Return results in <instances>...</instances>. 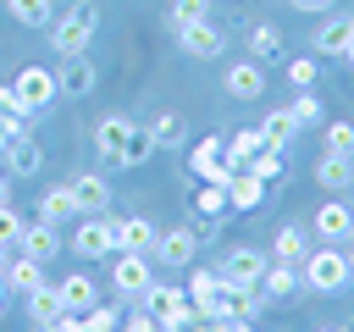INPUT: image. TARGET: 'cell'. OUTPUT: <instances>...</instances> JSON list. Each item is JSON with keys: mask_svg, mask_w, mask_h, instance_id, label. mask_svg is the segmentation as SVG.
<instances>
[{"mask_svg": "<svg viewBox=\"0 0 354 332\" xmlns=\"http://www.w3.org/2000/svg\"><path fill=\"white\" fill-rule=\"evenodd\" d=\"M6 260H11V243H0V271H6Z\"/></svg>", "mask_w": 354, "mask_h": 332, "instance_id": "f907efd6", "label": "cell"}, {"mask_svg": "<svg viewBox=\"0 0 354 332\" xmlns=\"http://www.w3.org/2000/svg\"><path fill=\"white\" fill-rule=\"evenodd\" d=\"M293 133H299V122H293V111H288V105H282V111H266V122H260L266 149H288V144H293Z\"/></svg>", "mask_w": 354, "mask_h": 332, "instance_id": "f546056e", "label": "cell"}, {"mask_svg": "<svg viewBox=\"0 0 354 332\" xmlns=\"http://www.w3.org/2000/svg\"><path fill=\"white\" fill-rule=\"evenodd\" d=\"M343 255H348V266H354V238H348V249H343Z\"/></svg>", "mask_w": 354, "mask_h": 332, "instance_id": "816d5d0a", "label": "cell"}, {"mask_svg": "<svg viewBox=\"0 0 354 332\" xmlns=\"http://www.w3.org/2000/svg\"><path fill=\"white\" fill-rule=\"evenodd\" d=\"M39 221H50V227H61V221H77L72 188H39Z\"/></svg>", "mask_w": 354, "mask_h": 332, "instance_id": "83f0119b", "label": "cell"}, {"mask_svg": "<svg viewBox=\"0 0 354 332\" xmlns=\"http://www.w3.org/2000/svg\"><path fill=\"white\" fill-rule=\"evenodd\" d=\"M149 138H155V149H177V144H188V122H183V111H160V116L149 122Z\"/></svg>", "mask_w": 354, "mask_h": 332, "instance_id": "f1b7e54d", "label": "cell"}, {"mask_svg": "<svg viewBox=\"0 0 354 332\" xmlns=\"http://www.w3.org/2000/svg\"><path fill=\"white\" fill-rule=\"evenodd\" d=\"M221 89H227V100H260V94H266V66H260L254 55H243V61H227V72H221Z\"/></svg>", "mask_w": 354, "mask_h": 332, "instance_id": "8992f818", "label": "cell"}, {"mask_svg": "<svg viewBox=\"0 0 354 332\" xmlns=\"http://www.w3.org/2000/svg\"><path fill=\"white\" fill-rule=\"evenodd\" d=\"M149 160H155V138H149V127H133V133H127V144H122V155H116L111 166L138 172V166H149Z\"/></svg>", "mask_w": 354, "mask_h": 332, "instance_id": "4316f807", "label": "cell"}, {"mask_svg": "<svg viewBox=\"0 0 354 332\" xmlns=\"http://www.w3.org/2000/svg\"><path fill=\"white\" fill-rule=\"evenodd\" d=\"M310 232H315L321 243H348V238H354V210H348L343 199H326V205L310 216Z\"/></svg>", "mask_w": 354, "mask_h": 332, "instance_id": "ba28073f", "label": "cell"}, {"mask_svg": "<svg viewBox=\"0 0 354 332\" xmlns=\"http://www.w3.org/2000/svg\"><path fill=\"white\" fill-rule=\"evenodd\" d=\"M155 221L149 216H122V221H111V238H116V255H149V243H155Z\"/></svg>", "mask_w": 354, "mask_h": 332, "instance_id": "5bb4252c", "label": "cell"}, {"mask_svg": "<svg viewBox=\"0 0 354 332\" xmlns=\"http://www.w3.org/2000/svg\"><path fill=\"white\" fill-rule=\"evenodd\" d=\"M111 277H116V293H122V299H138V293L155 282V277H149V255H116Z\"/></svg>", "mask_w": 354, "mask_h": 332, "instance_id": "ac0fdd59", "label": "cell"}, {"mask_svg": "<svg viewBox=\"0 0 354 332\" xmlns=\"http://www.w3.org/2000/svg\"><path fill=\"white\" fill-rule=\"evenodd\" d=\"M216 299H221V277H216V266H205V271H188V304L199 310V321H210Z\"/></svg>", "mask_w": 354, "mask_h": 332, "instance_id": "44dd1931", "label": "cell"}, {"mask_svg": "<svg viewBox=\"0 0 354 332\" xmlns=\"http://www.w3.org/2000/svg\"><path fill=\"white\" fill-rule=\"evenodd\" d=\"M293 11H315V17H326V11H337V0H293Z\"/></svg>", "mask_w": 354, "mask_h": 332, "instance_id": "bcb514c9", "label": "cell"}, {"mask_svg": "<svg viewBox=\"0 0 354 332\" xmlns=\"http://www.w3.org/2000/svg\"><path fill=\"white\" fill-rule=\"evenodd\" d=\"M227 332H254V326L249 321H227Z\"/></svg>", "mask_w": 354, "mask_h": 332, "instance_id": "681fc988", "label": "cell"}, {"mask_svg": "<svg viewBox=\"0 0 354 332\" xmlns=\"http://www.w3.org/2000/svg\"><path fill=\"white\" fill-rule=\"evenodd\" d=\"M149 255L166 266V271H183V266H194V255H199V227H166V232H155V243H149Z\"/></svg>", "mask_w": 354, "mask_h": 332, "instance_id": "277c9868", "label": "cell"}, {"mask_svg": "<svg viewBox=\"0 0 354 332\" xmlns=\"http://www.w3.org/2000/svg\"><path fill=\"white\" fill-rule=\"evenodd\" d=\"M194 210L199 216H227L232 205H227V183H205L199 194H194Z\"/></svg>", "mask_w": 354, "mask_h": 332, "instance_id": "8d00e7d4", "label": "cell"}, {"mask_svg": "<svg viewBox=\"0 0 354 332\" xmlns=\"http://www.w3.org/2000/svg\"><path fill=\"white\" fill-rule=\"evenodd\" d=\"M260 271H266V255H260V249H249V243L227 249V255H221V266H216V277H221V282H232V288H254V282H260Z\"/></svg>", "mask_w": 354, "mask_h": 332, "instance_id": "52a82bcc", "label": "cell"}, {"mask_svg": "<svg viewBox=\"0 0 354 332\" xmlns=\"http://www.w3.org/2000/svg\"><path fill=\"white\" fill-rule=\"evenodd\" d=\"M243 172H254L260 183H277V177H282V149H254V155L243 160Z\"/></svg>", "mask_w": 354, "mask_h": 332, "instance_id": "d590c367", "label": "cell"}, {"mask_svg": "<svg viewBox=\"0 0 354 332\" xmlns=\"http://www.w3.org/2000/svg\"><path fill=\"white\" fill-rule=\"evenodd\" d=\"M6 205H11V177L0 172V210H6Z\"/></svg>", "mask_w": 354, "mask_h": 332, "instance_id": "7dc6e473", "label": "cell"}, {"mask_svg": "<svg viewBox=\"0 0 354 332\" xmlns=\"http://www.w3.org/2000/svg\"><path fill=\"white\" fill-rule=\"evenodd\" d=\"M0 277H6V293H33V288L44 282V266H39V260H28V255H11Z\"/></svg>", "mask_w": 354, "mask_h": 332, "instance_id": "484cf974", "label": "cell"}, {"mask_svg": "<svg viewBox=\"0 0 354 332\" xmlns=\"http://www.w3.org/2000/svg\"><path fill=\"white\" fill-rule=\"evenodd\" d=\"M17 94H22L33 111H44V105L61 94V83H55V72H44V66H22V72H17Z\"/></svg>", "mask_w": 354, "mask_h": 332, "instance_id": "d6986e66", "label": "cell"}, {"mask_svg": "<svg viewBox=\"0 0 354 332\" xmlns=\"http://www.w3.org/2000/svg\"><path fill=\"white\" fill-rule=\"evenodd\" d=\"M177 50L183 55H194V61H216L221 55V28L205 17V22H188V28H177Z\"/></svg>", "mask_w": 354, "mask_h": 332, "instance_id": "30bf717a", "label": "cell"}, {"mask_svg": "<svg viewBox=\"0 0 354 332\" xmlns=\"http://www.w3.org/2000/svg\"><path fill=\"white\" fill-rule=\"evenodd\" d=\"M315 77H321V61L315 55H293L288 61V83L293 89H315Z\"/></svg>", "mask_w": 354, "mask_h": 332, "instance_id": "f35d334b", "label": "cell"}, {"mask_svg": "<svg viewBox=\"0 0 354 332\" xmlns=\"http://www.w3.org/2000/svg\"><path fill=\"white\" fill-rule=\"evenodd\" d=\"M22 227H28V221L6 205V210H0V243H17V238H22Z\"/></svg>", "mask_w": 354, "mask_h": 332, "instance_id": "ee69618b", "label": "cell"}, {"mask_svg": "<svg viewBox=\"0 0 354 332\" xmlns=\"http://www.w3.org/2000/svg\"><path fill=\"white\" fill-rule=\"evenodd\" d=\"M0 310H6V277H0Z\"/></svg>", "mask_w": 354, "mask_h": 332, "instance_id": "f5cc1de1", "label": "cell"}, {"mask_svg": "<svg viewBox=\"0 0 354 332\" xmlns=\"http://www.w3.org/2000/svg\"><path fill=\"white\" fill-rule=\"evenodd\" d=\"M22 299H28V315H33L39 326H44V321H55V315H66V310H61V293H55L50 282H39V288H33V293H22Z\"/></svg>", "mask_w": 354, "mask_h": 332, "instance_id": "1f68e13d", "label": "cell"}, {"mask_svg": "<svg viewBox=\"0 0 354 332\" xmlns=\"http://www.w3.org/2000/svg\"><path fill=\"white\" fill-rule=\"evenodd\" d=\"M310 255V227H299V221H288L277 238H271V260H288V266H299Z\"/></svg>", "mask_w": 354, "mask_h": 332, "instance_id": "d4e9b609", "label": "cell"}, {"mask_svg": "<svg viewBox=\"0 0 354 332\" xmlns=\"http://www.w3.org/2000/svg\"><path fill=\"white\" fill-rule=\"evenodd\" d=\"M77 326H83V332H116V326H122V310H116V304H94V310L77 315Z\"/></svg>", "mask_w": 354, "mask_h": 332, "instance_id": "74e56055", "label": "cell"}, {"mask_svg": "<svg viewBox=\"0 0 354 332\" xmlns=\"http://www.w3.org/2000/svg\"><path fill=\"white\" fill-rule=\"evenodd\" d=\"M326 149H348L354 155V122H332L326 127Z\"/></svg>", "mask_w": 354, "mask_h": 332, "instance_id": "b9f144b4", "label": "cell"}, {"mask_svg": "<svg viewBox=\"0 0 354 332\" xmlns=\"http://www.w3.org/2000/svg\"><path fill=\"white\" fill-rule=\"evenodd\" d=\"M243 39H249V55H254V61L282 55V33H277L271 22H249V33H243Z\"/></svg>", "mask_w": 354, "mask_h": 332, "instance_id": "4dcf8cb0", "label": "cell"}, {"mask_svg": "<svg viewBox=\"0 0 354 332\" xmlns=\"http://www.w3.org/2000/svg\"><path fill=\"white\" fill-rule=\"evenodd\" d=\"M188 166H194L205 183H227V177H232V160H227V144H221V138H199L194 155H188Z\"/></svg>", "mask_w": 354, "mask_h": 332, "instance_id": "9a60e30c", "label": "cell"}, {"mask_svg": "<svg viewBox=\"0 0 354 332\" xmlns=\"http://www.w3.org/2000/svg\"><path fill=\"white\" fill-rule=\"evenodd\" d=\"M0 155H6V172H11V177H39V172H44V144H39L33 133H17Z\"/></svg>", "mask_w": 354, "mask_h": 332, "instance_id": "7c38bea8", "label": "cell"}, {"mask_svg": "<svg viewBox=\"0 0 354 332\" xmlns=\"http://www.w3.org/2000/svg\"><path fill=\"white\" fill-rule=\"evenodd\" d=\"M55 83H61V94H66V100H88V94H94V83H100V72H94V61H88V55H61Z\"/></svg>", "mask_w": 354, "mask_h": 332, "instance_id": "8fae6325", "label": "cell"}, {"mask_svg": "<svg viewBox=\"0 0 354 332\" xmlns=\"http://www.w3.org/2000/svg\"><path fill=\"white\" fill-rule=\"evenodd\" d=\"M66 188H72V205H77V216H105V210H111V183H105L100 172H83V177H72Z\"/></svg>", "mask_w": 354, "mask_h": 332, "instance_id": "4fadbf2b", "label": "cell"}, {"mask_svg": "<svg viewBox=\"0 0 354 332\" xmlns=\"http://www.w3.org/2000/svg\"><path fill=\"white\" fill-rule=\"evenodd\" d=\"M0 116H28V122H33L39 111H33V105L17 94V83H0Z\"/></svg>", "mask_w": 354, "mask_h": 332, "instance_id": "60d3db41", "label": "cell"}, {"mask_svg": "<svg viewBox=\"0 0 354 332\" xmlns=\"http://www.w3.org/2000/svg\"><path fill=\"white\" fill-rule=\"evenodd\" d=\"M94 28H100V11H94L88 0L72 6L61 22H50V44H55V55H83L88 39H94Z\"/></svg>", "mask_w": 354, "mask_h": 332, "instance_id": "7a4b0ae2", "label": "cell"}, {"mask_svg": "<svg viewBox=\"0 0 354 332\" xmlns=\"http://www.w3.org/2000/svg\"><path fill=\"white\" fill-rule=\"evenodd\" d=\"M138 304H144L155 321H177V326L199 321V310L188 304V288H177V282H149V288L138 293Z\"/></svg>", "mask_w": 354, "mask_h": 332, "instance_id": "3957f363", "label": "cell"}, {"mask_svg": "<svg viewBox=\"0 0 354 332\" xmlns=\"http://www.w3.org/2000/svg\"><path fill=\"white\" fill-rule=\"evenodd\" d=\"M17 249H22L28 260H39V266H50V260L61 255V227H50V221H33V227H22V238H17Z\"/></svg>", "mask_w": 354, "mask_h": 332, "instance_id": "e0dca14e", "label": "cell"}, {"mask_svg": "<svg viewBox=\"0 0 354 332\" xmlns=\"http://www.w3.org/2000/svg\"><path fill=\"white\" fill-rule=\"evenodd\" d=\"M50 6H55V0H6V11H11L22 28H44V22H50Z\"/></svg>", "mask_w": 354, "mask_h": 332, "instance_id": "e575fe53", "label": "cell"}, {"mask_svg": "<svg viewBox=\"0 0 354 332\" xmlns=\"http://www.w3.org/2000/svg\"><path fill=\"white\" fill-rule=\"evenodd\" d=\"M299 277H304L310 293H343V288L354 282V266H348V255H343L337 243H321V249H310V255L299 260Z\"/></svg>", "mask_w": 354, "mask_h": 332, "instance_id": "6da1fadb", "label": "cell"}, {"mask_svg": "<svg viewBox=\"0 0 354 332\" xmlns=\"http://www.w3.org/2000/svg\"><path fill=\"white\" fill-rule=\"evenodd\" d=\"M77 260H105L116 255V238H111V216H77V232L66 238Z\"/></svg>", "mask_w": 354, "mask_h": 332, "instance_id": "5b68a950", "label": "cell"}, {"mask_svg": "<svg viewBox=\"0 0 354 332\" xmlns=\"http://www.w3.org/2000/svg\"><path fill=\"white\" fill-rule=\"evenodd\" d=\"M254 149H266V138H260V127H238L232 138H227V160H232V172L254 155Z\"/></svg>", "mask_w": 354, "mask_h": 332, "instance_id": "d6a6232c", "label": "cell"}, {"mask_svg": "<svg viewBox=\"0 0 354 332\" xmlns=\"http://www.w3.org/2000/svg\"><path fill=\"white\" fill-rule=\"evenodd\" d=\"M55 293H61V310H66V315H83V310H94V304H100V288H94V277H88V271L61 277V282H55Z\"/></svg>", "mask_w": 354, "mask_h": 332, "instance_id": "ffe728a7", "label": "cell"}, {"mask_svg": "<svg viewBox=\"0 0 354 332\" xmlns=\"http://www.w3.org/2000/svg\"><path fill=\"white\" fill-rule=\"evenodd\" d=\"M315 183H321L326 194L354 188V155H348V149H326V155L315 160Z\"/></svg>", "mask_w": 354, "mask_h": 332, "instance_id": "2e32d148", "label": "cell"}, {"mask_svg": "<svg viewBox=\"0 0 354 332\" xmlns=\"http://www.w3.org/2000/svg\"><path fill=\"white\" fill-rule=\"evenodd\" d=\"M116 332H160V321L149 315V310H133V315H122V326Z\"/></svg>", "mask_w": 354, "mask_h": 332, "instance_id": "7bdbcfd3", "label": "cell"}, {"mask_svg": "<svg viewBox=\"0 0 354 332\" xmlns=\"http://www.w3.org/2000/svg\"><path fill=\"white\" fill-rule=\"evenodd\" d=\"M260 299L266 304H288L293 293H304V277H299V266H288V260H271L266 271H260Z\"/></svg>", "mask_w": 354, "mask_h": 332, "instance_id": "9c48e42d", "label": "cell"}, {"mask_svg": "<svg viewBox=\"0 0 354 332\" xmlns=\"http://www.w3.org/2000/svg\"><path fill=\"white\" fill-rule=\"evenodd\" d=\"M260 199H266V183L238 166V172L227 177V205H232V210H260Z\"/></svg>", "mask_w": 354, "mask_h": 332, "instance_id": "7402d4cb", "label": "cell"}, {"mask_svg": "<svg viewBox=\"0 0 354 332\" xmlns=\"http://www.w3.org/2000/svg\"><path fill=\"white\" fill-rule=\"evenodd\" d=\"M321 332H348V326H321Z\"/></svg>", "mask_w": 354, "mask_h": 332, "instance_id": "db71d44e", "label": "cell"}, {"mask_svg": "<svg viewBox=\"0 0 354 332\" xmlns=\"http://www.w3.org/2000/svg\"><path fill=\"white\" fill-rule=\"evenodd\" d=\"M348 28H354V17H332V11H326V22L315 28L310 50H315V55H343V44H348Z\"/></svg>", "mask_w": 354, "mask_h": 332, "instance_id": "603a6c76", "label": "cell"}, {"mask_svg": "<svg viewBox=\"0 0 354 332\" xmlns=\"http://www.w3.org/2000/svg\"><path fill=\"white\" fill-rule=\"evenodd\" d=\"M343 66H354V28H348V44H343Z\"/></svg>", "mask_w": 354, "mask_h": 332, "instance_id": "c3c4849f", "label": "cell"}, {"mask_svg": "<svg viewBox=\"0 0 354 332\" xmlns=\"http://www.w3.org/2000/svg\"><path fill=\"white\" fill-rule=\"evenodd\" d=\"M216 6L210 0H171V11H166V28L177 33V28H188V22H205Z\"/></svg>", "mask_w": 354, "mask_h": 332, "instance_id": "836d02e7", "label": "cell"}, {"mask_svg": "<svg viewBox=\"0 0 354 332\" xmlns=\"http://www.w3.org/2000/svg\"><path fill=\"white\" fill-rule=\"evenodd\" d=\"M127 133H133V122H127V116H100V122H94V149H100L105 160H116V155H122V144H127Z\"/></svg>", "mask_w": 354, "mask_h": 332, "instance_id": "cb8c5ba5", "label": "cell"}, {"mask_svg": "<svg viewBox=\"0 0 354 332\" xmlns=\"http://www.w3.org/2000/svg\"><path fill=\"white\" fill-rule=\"evenodd\" d=\"M39 332H83V326H77V315H55V321H44Z\"/></svg>", "mask_w": 354, "mask_h": 332, "instance_id": "f6af8a7d", "label": "cell"}, {"mask_svg": "<svg viewBox=\"0 0 354 332\" xmlns=\"http://www.w3.org/2000/svg\"><path fill=\"white\" fill-rule=\"evenodd\" d=\"M288 111H293V122H299V127H310V122H321V100H315V94H310V89H299V94H293V105H288Z\"/></svg>", "mask_w": 354, "mask_h": 332, "instance_id": "ab89813d", "label": "cell"}]
</instances>
